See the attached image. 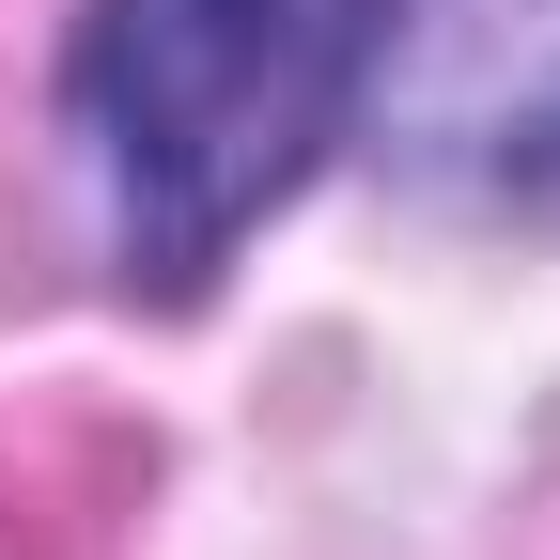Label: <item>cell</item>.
<instances>
[{
	"label": "cell",
	"mask_w": 560,
	"mask_h": 560,
	"mask_svg": "<svg viewBox=\"0 0 560 560\" xmlns=\"http://www.w3.org/2000/svg\"><path fill=\"white\" fill-rule=\"evenodd\" d=\"M359 0H79L62 140L94 172L125 296H219V265L342 156Z\"/></svg>",
	"instance_id": "1"
},
{
	"label": "cell",
	"mask_w": 560,
	"mask_h": 560,
	"mask_svg": "<svg viewBox=\"0 0 560 560\" xmlns=\"http://www.w3.org/2000/svg\"><path fill=\"white\" fill-rule=\"evenodd\" d=\"M342 156L482 234H560V0H359Z\"/></svg>",
	"instance_id": "2"
}]
</instances>
